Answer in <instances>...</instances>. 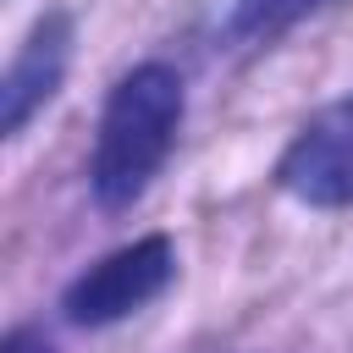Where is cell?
I'll return each instance as SVG.
<instances>
[{
  "instance_id": "6da1fadb",
  "label": "cell",
  "mask_w": 353,
  "mask_h": 353,
  "mask_svg": "<svg viewBox=\"0 0 353 353\" xmlns=\"http://www.w3.org/2000/svg\"><path fill=\"white\" fill-rule=\"evenodd\" d=\"M182 116H188V88L171 61H138L110 83L88 149V193L105 215L132 210L154 188V176L176 149Z\"/></svg>"
},
{
  "instance_id": "7a4b0ae2",
  "label": "cell",
  "mask_w": 353,
  "mask_h": 353,
  "mask_svg": "<svg viewBox=\"0 0 353 353\" xmlns=\"http://www.w3.org/2000/svg\"><path fill=\"white\" fill-rule=\"evenodd\" d=\"M176 281V243L165 232H143L110 254H99L88 270H77L61 292V314L77 331H105L132 314H143L154 298H165Z\"/></svg>"
},
{
  "instance_id": "3957f363",
  "label": "cell",
  "mask_w": 353,
  "mask_h": 353,
  "mask_svg": "<svg viewBox=\"0 0 353 353\" xmlns=\"http://www.w3.org/2000/svg\"><path fill=\"white\" fill-rule=\"evenodd\" d=\"M270 176L303 210H353V94L320 105L287 138Z\"/></svg>"
},
{
  "instance_id": "277c9868",
  "label": "cell",
  "mask_w": 353,
  "mask_h": 353,
  "mask_svg": "<svg viewBox=\"0 0 353 353\" xmlns=\"http://www.w3.org/2000/svg\"><path fill=\"white\" fill-rule=\"evenodd\" d=\"M72 44H77L72 11H44L17 39L6 77H0V132L6 138H22L33 127V116H44V105L61 94L66 66H72Z\"/></svg>"
},
{
  "instance_id": "5b68a950",
  "label": "cell",
  "mask_w": 353,
  "mask_h": 353,
  "mask_svg": "<svg viewBox=\"0 0 353 353\" xmlns=\"http://www.w3.org/2000/svg\"><path fill=\"white\" fill-rule=\"evenodd\" d=\"M320 6H331V0H232L221 39L232 50H265V44L287 39L298 22H309Z\"/></svg>"
},
{
  "instance_id": "8992f818",
  "label": "cell",
  "mask_w": 353,
  "mask_h": 353,
  "mask_svg": "<svg viewBox=\"0 0 353 353\" xmlns=\"http://www.w3.org/2000/svg\"><path fill=\"white\" fill-rule=\"evenodd\" d=\"M0 353H55V342H50L39 325H11L6 342H0Z\"/></svg>"
}]
</instances>
